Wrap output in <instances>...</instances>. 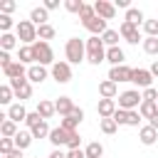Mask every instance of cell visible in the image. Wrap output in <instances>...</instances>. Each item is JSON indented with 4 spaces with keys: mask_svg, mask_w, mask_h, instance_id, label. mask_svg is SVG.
Returning a JSON list of instances; mask_svg holds the SVG:
<instances>
[{
    "mask_svg": "<svg viewBox=\"0 0 158 158\" xmlns=\"http://www.w3.org/2000/svg\"><path fill=\"white\" fill-rule=\"evenodd\" d=\"M64 57H67L69 64L84 62V57H86V42H81L79 37H69L67 44H64Z\"/></svg>",
    "mask_w": 158,
    "mask_h": 158,
    "instance_id": "cell-1",
    "label": "cell"
},
{
    "mask_svg": "<svg viewBox=\"0 0 158 158\" xmlns=\"http://www.w3.org/2000/svg\"><path fill=\"white\" fill-rule=\"evenodd\" d=\"M86 62L89 64L106 62V44H104L101 37H89L86 40Z\"/></svg>",
    "mask_w": 158,
    "mask_h": 158,
    "instance_id": "cell-2",
    "label": "cell"
},
{
    "mask_svg": "<svg viewBox=\"0 0 158 158\" xmlns=\"http://www.w3.org/2000/svg\"><path fill=\"white\" fill-rule=\"evenodd\" d=\"M15 32H17V40L22 42V44H27V47H32L40 37H37V25H32L30 20H20L17 22V27H15Z\"/></svg>",
    "mask_w": 158,
    "mask_h": 158,
    "instance_id": "cell-3",
    "label": "cell"
},
{
    "mask_svg": "<svg viewBox=\"0 0 158 158\" xmlns=\"http://www.w3.org/2000/svg\"><path fill=\"white\" fill-rule=\"evenodd\" d=\"M118 109H123V111H136L141 104H143V94H138V89H126V91H121L118 94Z\"/></svg>",
    "mask_w": 158,
    "mask_h": 158,
    "instance_id": "cell-4",
    "label": "cell"
},
{
    "mask_svg": "<svg viewBox=\"0 0 158 158\" xmlns=\"http://www.w3.org/2000/svg\"><path fill=\"white\" fill-rule=\"evenodd\" d=\"M32 52H35V64H42V67H47V64H54V52H52L49 42H42V40H37V42L32 44Z\"/></svg>",
    "mask_w": 158,
    "mask_h": 158,
    "instance_id": "cell-5",
    "label": "cell"
},
{
    "mask_svg": "<svg viewBox=\"0 0 158 158\" xmlns=\"http://www.w3.org/2000/svg\"><path fill=\"white\" fill-rule=\"evenodd\" d=\"M52 79H54L57 84L72 81V64H69V62H54V64H52Z\"/></svg>",
    "mask_w": 158,
    "mask_h": 158,
    "instance_id": "cell-6",
    "label": "cell"
},
{
    "mask_svg": "<svg viewBox=\"0 0 158 158\" xmlns=\"http://www.w3.org/2000/svg\"><path fill=\"white\" fill-rule=\"evenodd\" d=\"M114 121H116L118 126H138V123H141V114H138V109H136V111H123V109H116Z\"/></svg>",
    "mask_w": 158,
    "mask_h": 158,
    "instance_id": "cell-7",
    "label": "cell"
},
{
    "mask_svg": "<svg viewBox=\"0 0 158 158\" xmlns=\"http://www.w3.org/2000/svg\"><path fill=\"white\" fill-rule=\"evenodd\" d=\"M118 35H121V37H123L128 44H138V42H143V40H141V32H138V27H136V25H131V22H126V20L121 22V27H118Z\"/></svg>",
    "mask_w": 158,
    "mask_h": 158,
    "instance_id": "cell-8",
    "label": "cell"
},
{
    "mask_svg": "<svg viewBox=\"0 0 158 158\" xmlns=\"http://www.w3.org/2000/svg\"><path fill=\"white\" fill-rule=\"evenodd\" d=\"M10 86H12V91H15V99H20V104L32 96V84H30L27 79H12Z\"/></svg>",
    "mask_w": 158,
    "mask_h": 158,
    "instance_id": "cell-9",
    "label": "cell"
},
{
    "mask_svg": "<svg viewBox=\"0 0 158 158\" xmlns=\"http://www.w3.org/2000/svg\"><path fill=\"white\" fill-rule=\"evenodd\" d=\"M94 10H96V15L101 20H114L116 17V5L109 2V0H96L94 2Z\"/></svg>",
    "mask_w": 158,
    "mask_h": 158,
    "instance_id": "cell-10",
    "label": "cell"
},
{
    "mask_svg": "<svg viewBox=\"0 0 158 158\" xmlns=\"http://www.w3.org/2000/svg\"><path fill=\"white\" fill-rule=\"evenodd\" d=\"M109 79L111 81H131L133 79V69L131 67H126V64H118V67H111V72H109Z\"/></svg>",
    "mask_w": 158,
    "mask_h": 158,
    "instance_id": "cell-11",
    "label": "cell"
},
{
    "mask_svg": "<svg viewBox=\"0 0 158 158\" xmlns=\"http://www.w3.org/2000/svg\"><path fill=\"white\" fill-rule=\"evenodd\" d=\"M116 109H118L116 99H99V104H96V114H99L101 118H114Z\"/></svg>",
    "mask_w": 158,
    "mask_h": 158,
    "instance_id": "cell-12",
    "label": "cell"
},
{
    "mask_svg": "<svg viewBox=\"0 0 158 158\" xmlns=\"http://www.w3.org/2000/svg\"><path fill=\"white\" fill-rule=\"evenodd\" d=\"M2 74L7 77V81H12V79H27V67L22 62H12L10 67L2 69Z\"/></svg>",
    "mask_w": 158,
    "mask_h": 158,
    "instance_id": "cell-13",
    "label": "cell"
},
{
    "mask_svg": "<svg viewBox=\"0 0 158 158\" xmlns=\"http://www.w3.org/2000/svg\"><path fill=\"white\" fill-rule=\"evenodd\" d=\"M136 86H141V89H151V81H153V74H151V69H133V79H131Z\"/></svg>",
    "mask_w": 158,
    "mask_h": 158,
    "instance_id": "cell-14",
    "label": "cell"
},
{
    "mask_svg": "<svg viewBox=\"0 0 158 158\" xmlns=\"http://www.w3.org/2000/svg\"><path fill=\"white\" fill-rule=\"evenodd\" d=\"M69 131H64L62 126H57V128H52L49 131V143L54 146V148H62V146H67V141H69Z\"/></svg>",
    "mask_w": 158,
    "mask_h": 158,
    "instance_id": "cell-15",
    "label": "cell"
},
{
    "mask_svg": "<svg viewBox=\"0 0 158 158\" xmlns=\"http://www.w3.org/2000/svg\"><path fill=\"white\" fill-rule=\"evenodd\" d=\"M44 79H47V69H44L42 64L27 67V81H30V84H42Z\"/></svg>",
    "mask_w": 158,
    "mask_h": 158,
    "instance_id": "cell-16",
    "label": "cell"
},
{
    "mask_svg": "<svg viewBox=\"0 0 158 158\" xmlns=\"http://www.w3.org/2000/svg\"><path fill=\"white\" fill-rule=\"evenodd\" d=\"M99 94H101V99H116L118 96V84L111 81V79H104V81H99Z\"/></svg>",
    "mask_w": 158,
    "mask_h": 158,
    "instance_id": "cell-17",
    "label": "cell"
},
{
    "mask_svg": "<svg viewBox=\"0 0 158 158\" xmlns=\"http://www.w3.org/2000/svg\"><path fill=\"white\" fill-rule=\"evenodd\" d=\"M84 27L91 32V37H101V35L106 32V20H101V17L96 15V17H91L89 22H84Z\"/></svg>",
    "mask_w": 158,
    "mask_h": 158,
    "instance_id": "cell-18",
    "label": "cell"
},
{
    "mask_svg": "<svg viewBox=\"0 0 158 158\" xmlns=\"http://www.w3.org/2000/svg\"><path fill=\"white\" fill-rule=\"evenodd\" d=\"M138 138H141V143H143V146H153V143L158 141V131H156L151 123H148V126H141Z\"/></svg>",
    "mask_w": 158,
    "mask_h": 158,
    "instance_id": "cell-19",
    "label": "cell"
},
{
    "mask_svg": "<svg viewBox=\"0 0 158 158\" xmlns=\"http://www.w3.org/2000/svg\"><path fill=\"white\" fill-rule=\"evenodd\" d=\"M123 59H126V54H123V49H121V47H106V62H109L111 67L123 64Z\"/></svg>",
    "mask_w": 158,
    "mask_h": 158,
    "instance_id": "cell-20",
    "label": "cell"
},
{
    "mask_svg": "<svg viewBox=\"0 0 158 158\" xmlns=\"http://www.w3.org/2000/svg\"><path fill=\"white\" fill-rule=\"evenodd\" d=\"M0 118H2V123H0V133H2V138H15V136H17V123L10 121L7 114L0 116Z\"/></svg>",
    "mask_w": 158,
    "mask_h": 158,
    "instance_id": "cell-21",
    "label": "cell"
},
{
    "mask_svg": "<svg viewBox=\"0 0 158 158\" xmlns=\"http://www.w3.org/2000/svg\"><path fill=\"white\" fill-rule=\"evenodd\" d=\"M47 17H49V12L44 10V5H42V7H32V12H30V22L37 25V27L47 25Z\"/></svg>",
    "mask_w": 158,
    "mask_h": 158,
    "instance_id": "cell-22",
    "label": "cell"
},
{
    "mask_svg": "<svg viewBox=\"0 0 158 158\" xmlns=\"http://www.w3.org/2000/svg\"><path fill=\"white\" fill-rule=\"evenodd\" d=\"M54 106H57V114L64 118V116H69V114H72V109H74V101H72L69 96H59V99L54 101Z\"/></svg>",
    "mask_w": 158,
    "mask_h": 158,
    "instance_id": "cell-23",
    "label": "cell"
},
{
    "mask_svg": "<svg viewBox=\"0 0 158 158\" xmlns=\"http://www.w3.org/2000/svg\"><path fill=\"white\" fill-rule=\"evenodd\" d=\"M37 114L47 121V118H52L54 114H57V106H54V101H47V99H42L40 104H37Z\"/></svg>",
    "mask_w": 158,
    "mask_h": 158,
    "instance_id": "cell-24",
    "label": "cell"
},
{
    "mask_svg": "<svg viewBox=\"0 0 158 158\" xmlns=\"http://www.w3.org/2000/svg\"><path fill=\"white\" fill-rule=\"evenodd\" d=\"M7 118H10V121H15V123H20V121H25V118H27V109H25L22 104H12V106L7 109Z\"/></svg>",
    "mask_w": 158,
    "mask_h": 158,
    "instance_id": "cell-25",
    "label": "cell"
},
{
    "mask_svg": "<svg viewBox=\"0 0 158 158\" xmlns=\"http://www.w3.org/2000/svg\"><path fill=\"white\" fill-rule=\"evenodd\" d=\"M32 131H17V136H15V148H20V151H25V148H30V143H32Z\"/></svg>",
    "mask_w": 158,
    "mask_h": 158,
    "instance_id": "cell-26",
    "label": "cell"
},
{
    "mask_svg": "<svg viewBox=\"0 0 158 158\" xmlns=\"http://www.w3.org/2000/svg\"><path fill=\"white\" fill-rule=\"evenodd\" d=\"M138 114H141V118H153L156 114H158V104L156 101H143L141 106H138Z\"/></svg>",
    "mask_w": 158,
    "mask_h": 158,
    "instance_id": "cell-27",
    "label": "cell"
},
{
    "mask_svg": "<svg viewBox=\"0 0 158 158\" xmlns=\"http://www.w3.org/2000/svg\"><path fill=\"white\" fill-rule=\"evenodd\" d=\"M126 22H131V25H136V27H141L143 22H146V17H143V12L138 10V7H131V10H126V17H123Z\"/></svg>",
    "mask_w": 158,
    "mask_h": 158,
    "instance_id": "cell-28",
    "label": "cell"
},
{
    "mask_svg": "<svg viewBox=\"0 0 158 158\" xmlns=\"http://www.w3.org/2000/svg\"><path fill=\"white\" fill-rule=\"evenodd\" d=\"M15 47H17V35H10V32L0 35V49H2V52H10V49H15Z\"/></svg>",
    "mask_w": 158,
    "mask_h": 158,
    "instance_id": "cell-29",
    "label": "cell"
},
{
    "mask_svg": "<svg viewBox=\"0 0 158 158\" xmlns=\"http://www.w3.org/2000/svg\"><path fill=\"white\" fill-rule=\"evenodd\" d=\"M17 62H22V64H35V52H32V47H27V44H22L20 47V54H17Z\"/></svg>",
    "mask_w": 158,
    "mask_h": 158,
    "instance_id": "cell-30",
    "label": "cell"
},
{
    "mask_svg": "<svg viewBox=\"0 0 158 158\" xmlns=\"http://www.w3.org/2000/svg\"><path fill=\"white\" fill-rule=\"evenodd\" d=\"M12 96H15L12 86H10V84H2V86H0V104H5V106L10 109V106H12Z\"/></svg>",
    "mask_w": 158,
    "mask_h": 158,
    "instance_id": "cell-31",
    "label": "cell"
},
{
    "mask_svg": "<svg viewBox=\"0 0 158 158\" xmlns=\"http://www.w3.org/2000/svg\"><path fill=\"white\" fill-rule=\"evenodd\" d=\"M84 153H86V158H101V156H104V146H101L99 141H91V143L84 148Z\"/></svg>",
    "mask_w": 158,
    "mask_h": 158,
    "instance_id": "cell-32",
    "label": "cell"
},
{
    "mask_svg": "<svg viewBox=\"0 0 158 158\" xmlns=\"http://www.w3.org/2000/svg\"><path fill=\"white\" fill-rule=\"evenodd\" d=\"M118 30H106L104 35H101V40H104V44L106 47H118Z\"/></svg>",
    "mask_w": 158,
    "mask_h": 158,
    "instance_id": "cell-33",
    "label": "cell"
},
{
    "mask_svg": "<svg viewBox=\"0 0 158 158\" xmlns=\"http://www.w3.org/2000/svg\"><path fill=\"white\" fill-rule=\"evenodd\" d=\"M30 131H32L35 138H49V131H52V128L47 126V121H40V123H37L35 128H30Z\"/></svg>",
    "mask_w": 158,
    "mask_h": 158,
    "instance_id": "cell-34",
    "label": "cell"
},
{
    "mask_svg": "<svg viewBox=\"0 0 158 158\" xmlns=\"http://www.w3.org/2000/svg\"><path fill=\"white\" fill-rule=\"evenodd\" d=\"M143 52L151 54V57H156L158 54V37H146L143 40Z\"/></svg>",
    "mask_w": 158,
    "mask_h": 158,
    "instance_id": "cell-35",
    "label": "cell"
},
{
    "mask_svg": "<svg viewBox=\"0 0 158 158\" xmlns=\"http://www.w3.org/2000/svg\"><path fill=\"white\" fill-rule=\"evenodd\" d=\"M54 35H57V32H54V27H52L49 22H47V25H42V27H37V37H40L42 42H47V40H52Z\"/></svg>",
    "mask_w": 158,
    "mask_h": 158,
    "instance_id": "cell-36",
    "label": "cell"
},
{
    "mask_svg": "<svg viewBox=\"0 0 158 158\" xmlns=\"http://www.w3.org/2000/svg\"><path fill=\"white\" fill-rule=\"evenodd\" d=\"M99 128L106 133V136H111V133H116V128H118V123L114 121V118H101L99 121Z\"/></svg>",
    "mask_w": 158,
    "mask_h": 158,
    "instance_id": "cell-37",
    "label": "cell"
},
{
    "mask_svg": "<svg viewBox=\"0 0 158 158\" xmlns=\"http://www.w3.org/2000/svg\"><path fill=\"white\" fill-rule=\"evenodd\" d=\"M143 32H146V37H158V20H146Z\"/></svg>",
    "mask_w": 158,
    "mask_h": 158,
    "instance_id": "cell-38",
    "label": "cell"
},
{
    "mask_svg": "<svg viewBox=\"0 0 158 158\" xmlns=\"http://www.w3.org/2000/svg\"><path fill=\"white\" fill-rule=\"evenodd\" d=\"M91 17H96V10H94V5H84V7H81V12H79V20H81V25H84V22H89Z\"/></svg>",
    "mask_w": 158,
    "mask_h": 158,
    "instance_id": "cell-39",
    "label": "cell"
},
{
    "mask_svg": "<svg viewBox=\"0 0 158 158\" xmlns=\"http://www.w3.org/2000/svg\"><path fill=\"white\" fill-rule=\"evenodd\" d=\"M59 126H62L64 131H69V133H77V126H79V121H74L72 116H64V118L59 121Z\"/></svg>",
    "mask_w": 158,
    "mask_h": 158,
    "instance_id": "cell-40",
    "label": "cell"
},
{
    "mask_svg": "<svg viewBox=\"0 0 158 158\" xmlns=\"http://www.w3.org/2000/svg\"><path fill=\"white\" fill-rule=\"evenodd\" d=\"M12 151H15V138H0V153L10 156Z\"/></svg>",
    "mask_w": 158,
    "mask_h": 158,
    "instance_id": "cell-41",
    "label": "cell"
},
{
    "mask_svg": "<svg viewBox=\"0 0 158 158\" xmlns=\"http://www.w3.org/2000/svg\"><path fill=\"white\" fill-rule=\"evenodd\" d=\"M81 7H84L81 0H64V10H67V12H77V15H79Z\"/></svg>",
    "mask_w": 158,
    "mask_h": 158,
    "instance_id": "cell-42",
    "label": "cell"
},
{
    "mask_svg": "<svg viewBox=\"0 0 158 158\" xmlns=\"http://www.w3.org/2000/svg\"><path fill=\"white\" fill-rule=\"evenodd\" d=\"M12 25H15V22H12V17H10V15H0V30H2V35H5V32H10V30H12ZM15 27H17V25H15Z\"/></svg>",
    "mask_w": 158,
    "mask_h": 158,
    "instance_id": "cell-43",
    "label": "cell"
},
{
    "mask_svg": "<svg viewBox=\"0 0 158 158\" xmlns=\"http://www.w3.org/2000/svg\"><path fill=\"white\" fill-rule=\"evenodd\" d=\"M15 7H17L15 0H2V2H0V15H10Z\"/></svg>",
    "mask_w": 158,
    "mask_h": 158,
    "instance_id": "cell-44",
    "label": "cell"
},
{
    "mask_svg": "<svg viewBox=\"0 0 158 158\" xmlns=\"http://www.w3.org/2000/svg\"><path fill=\"white\" fill-rule=\"evenodd\" d=\"M40 121H44V118H42V116L37 114V111H32V114H27V118H25V123H27V128H35V126H37Z\"/></svg>",
    "mask_w": 158,
    "mask_h": 158,
    "instance_id": "cell-45",
    "label": "cell"
},
{
    "mask_svg": "<svg viewBox=\"0 0 158 158\" xmlns=\"http://www.w3.org/2000/svg\"><path fill=\"white\" fill-rule=\"evenodd\" d=\"M79 143H81V136H79V133H72V136H69V141H67V148H69V151H77V148H79Z\"/></svg>",
    "mask_w": 158,
    "mask_h": 158,
    "instance_id": "cell-46",
    "label": "cell"
},
{
    "mask_svg": "<svg viewBox=\"0 0 158 158\" xmlns=\"http://www.w3.org/2000/svg\"><path fill=\"white\" fill-rule=\"evenodd\" d=\"M143 101H158V91L151 86V89H143Z\"/></svg>",
    "mask_w": 158,
    "mask_h": 158,
    "instance_id": "cell-47",
    "label": "cell"
},
{
    "mask_svg": "<svg viewBox=\"0 0 158 158\" xmlns=\"http://www.w3.org/2000/svg\"><path fill=\"white\" fill-rule=\"evenodd\" d=\"M10 64H12V59H10V52H2V49H0V67L5 69V67H10Z\"/></svg>",
    "mask_w": 158,
    "mask_h": 158,
    "instance_id": "cell-48",
    "label": "cell"
},
{
    "mask_svg": "<svg viewBox=\"0 0 158 158\" xmlns=\"http://www.w3.org/2000/svg\"><path fill=\"white\" fill-rule=\"evenodd\" d=\"M69 116H72V118H74V121H79V123H81V121H84V111H81V109H79V106H74V109H72V114H69Z\"/></svg>",
    "mask_w": 158,
    "mask_h": 158,
    "instance_id": "cell-49",
    "label": "cell"
},
{
    "mask_svg": "<svg viewBox=\"0 0 158 158\" xmlns=\"http://www.w3.org/2000/svg\"><path fill=\"white\" fill-rule=\"evenodd\" d=\"M59 7V0H44V10L49 12V10H57Z\"/></svg>",
    "mask_w": 158,
    "mask_h": 158,
    "instance_id": "cell-50",
    "label": "cell"
},
{
    "mask_svg": "<svg viewBox=\"0 0 158 158\" xmlns=\"http://www.w3.org/2000/svg\"><path fill=\"white\" fill-rule=\"evenodd\" d=\"M67 158H86V153H84L81 148H77V151H69V153H67Z\"/></svg>",
    "mask_w": 158,
    "mask_h": 158,
    "instance_id": "cell-51",
    "label": "cell"
},
{
    "mask_svg": "<svg viewBox=\"0 0 158 158\" xmlns=\"http://www.w3.org/2000/svg\"><path fill=\"white\" fill-rule=\"evenodd\" d=\"M47 158H67V153H64V151H59V148H54V151H52Z\"/></svg>",
    "mask_w": 158,
    "mask_h": 158,
    "instance_id": "cell-52",
    "label": "cell"
},
{
    "mask_svg": "<svg viewBox=\"0 0 158 158\" xmlns=\"http://www.w3.org/2000/svg\"><path fill=\"white\" fill-rule=\"evenodd\" d=\"M114 5H116V7H123V10H131V2H128V0H116Z\"/></svg>",
    "mask_w": 158,
    "mask_h": 158,
    "instance_id": "cell-53",
    "label": "cell"
},
{
    "mask_svg": "<svg viewBox=\"0 0 158 158\" xmlns=\"http://www.w3.org/2000/svg\"><path fill=\"white\" fill-rule=\"evenodd\" d=\"M2 158H22V151H20V148H15L10 156H2Z\"/></svg>",
    "mask_w": 158,
    "mask_h": 158,
    "instance_id": "cell-54",
    "label": "cell"
},
{
    "mask_svg": "<svg viewBox=\"0 0 158 158\" xmlns=\"http://www.w3.org/2000/svg\"><path fill=\"white\" fill-rule=\"evenodd\" d=\"M151 74H153V77H158V59L151 64Z\"/></svg>",
    "mask_w": 158,
    "mask_h": 158,
    "instance_id": "cell-55",
    "label": "cell"
},
{
    "mask_svg": "<svg viewBox=\"0 0 158 158\" xmlns=\"http://www.w3.org/2000/svg\"><path fill=\"white\" fill-rule=\"evenodd\" d=\"M148 123H151V126H153V128H156V131H158V114H156V116H153V118H151V121H148Z\"/></svg>",
    "mask_w": 158,
    "mask_h": 158,
    "instance_id": "cell-56",
    "label": "cell"
},
{
    "mask_svg": "<svg viewBox=\"0 0 158 158\" xmlns=\"http://www.w3.org/2000/svg\"><path fill=\"white\" fill-rule=\"evenodd\" d=\"M156 104H158V101H156Z\"/></svg>",
    "mask_w": 158,
    "mask_h": 158,
    "instance_id": "cell-57",
    "label": "cell"
}]
</instances>
